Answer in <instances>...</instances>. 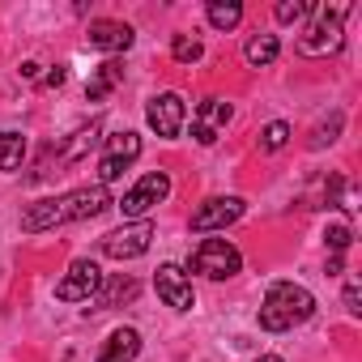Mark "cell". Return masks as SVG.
Wrapping results in <instances>:
<instances>
[{
  "label": "cell",
  "mask_w": 362,
  "mask_h": 362,
  "mask_svg": "<svg viewBox=\"0 0 362 362\" xmlns=\"http://www.w3.org/2000/svg\"><path fill=\"white\" fill-rule=\"evenodd\" d=\"M166 192H170V179H166V170H149L141 184L132 188V192H124V201H119V214L124 218H145L153 205H162L166 201Z\"/></svg>",
  "instance_id": "cell-5"
},
{
  "label": "cell",
  "mask_w": 362,
  "mask_h": 362,
  "mask_svg": "<svg viewBox=\"0 0 362 362\" xmlns=\"http://www.w3.org/2000/svg\"><path fill=\"white\" fill-rule=\"evenodd\" d=\"M98 286H103V269L94 260H73L69 273H64V281L56 286V298H64V303H90L98 294Z\"/></svg>",
  "instance_id": "cell-7"
},
{
  "label": "cell",
  "mask_w": 362,
  "mask_h": 362,
  "mask_svg": "<svg viewBox=\"0 0 362 362\" xmlns=\"http://www.w3.org/2000/svg\"><path fill=\"white\" fill-rule=\"evenodd\" d=\"M345 311L349 315H362V286H358V277L345 281Z\"/></svg>",
  "instance_id": "cell-26"
},
{
  "label": "cell",
  "mask_w": 362,
  "mask_h": 362,
  "mask_svg": "<svg viewBox=\"0 0 362 362\" xmlns=\"http://www.w3.org/2000/svg\"><path fill=\"white\" fill-rule=\"evenodd\" d=\"M149 243H153V222H132V226H119V230L103 235V256L132 260V256H145Z\"/></svg>",
  "instance_id": "cell-6"
},
{
  "label": "cell",
  "mask_w": 362,
  "mask_h": 362,
  "mask_svg": "<svg viewBox=\"0 0 362 362\" xmlns=\"http://www.w3.org/2000/svg\"><path fill=\"white\" fill-rule=\"evenodd\" d=\"M345 13L349 9H328V5H320L315 9V22L303 30V39H298V52L303 56H328V52H337L341 47V22H345Z\"/></svg>",
  "instance_id": "cell-4"
},
{
  "label": "cell",
  "mask_w": 362,
  "mask_h": 362,
  "mask_svg": "<svg viewBox=\"0 0 362 362\" xmlns=\"http://www.w3.org/2000/svg\"><path fill=\"white\" fill-rule=\"evenodd\" d=\"M145 119L158 136H179V128H184V98L179 94H153L149 107H145Z\"/></svg>",
  "instance_id": "cell-10"
},
{
  "label": "cell",
  "mask_w": 362,
  "mask_h": 362,
  "mask_svg": "<svg viewBox=\"0 0 362 362\" xmlns=\"http://www.w3.org/2000/svg\"><path fill=\"white\" fill-rule=\"evenodd\" d=\"M64 81H69V69H64V64H56V69L43 77V86H47V90H56V86H64Z\"/></svg>",
  "instance_id": "cell-27"
},
{
  "label": "cell",
  "mask_w": 362,
  "mask_h": 362,
  "mask_svg": "<svg viewBox=\"0 0 362 362\" xmlns=\"http://www.w3.org/2000/svg\"><path fill=\"white\" fill-rule=\"evenodd\" d=\"M209 26H218V30H235L239 22H243V5L239 0H209Z\"/></svg>",
  "instance_id": "cell-17"
},
{
  "label": "cell",
  "mask_w": 362,
  "mask_h": 362,
  "mask_svg": "<svg viewBox=\"0 0 362 362\" xmlns=\"http://www.w3.org/2000/svg\"><path fill=\"white\" fill-rule=\"evenodd\" d=\"M230 124V103H222V98H205L201 103V111H197V124H192V136L201 141V145H214L218 141V132Z\"/></svg>",
  "instance_id": "cell-11"
},
{
  "label": "cell",
  "mask_w": 362,
  "mask_h": 362,
  "mask_svg": "<svg viewBox=\"0 0 362 362\" xmlns=\"http://www.w3.org/2000/svg\"><path fill=\"white\" fill-rule=\"evenodd\" d=\"M170 56H175L179 64H197V60L205 56V47H201L197 35H175V39H170Z\"/></svg>",
  "instance_id": "cell-19"
},
{
  "label": "cell",
  "mask_w": 362,
  "mask_h": 362,
  "mask_svg": "<svg viewBox=\"0 0 362 362\" xmlns=\"http://www.w3.org/2000/svg\"><path fill=\"white\" fill-rule=\"evenodd\" d=\"M98 132H103V124H90V128L73 132V141H69V149H64V162H81V158H86V149H94Z\"/></svg>",
  "instance_id": "cell-20"
},
{
  "label": "cell",
  "mask_w": 362,
  "mask_h": 362,
  "mask_svg": "<svg viewBox=\"0 0 362 362\" xmlns=\"http://www.w3.org/2000/svg\"><path fill=\"white\" fill-rule=\"evenodd\" d=\"M315 311V298L298 281H273L264 303H260V328L269 332H290L294 324H307Z\"/></svg>",
  "instance_id": "cell-2"
},
{
  "label": "cell",
  "mask_w": 362,
  "mask_h": 362,
  "mask_svg": "<svg viewBox=\"0 0 362 362\" xmlns=\"http://www.w3.org/2000/svg\"><path fill=\"white\" fill-rule=\"evenodd\" d=\"M277 52H281L277 35H252V39H247V47H243V56H247V64H252V69L273 64V60H277Z\"/></svg>",
  "instance_id": "cell-16"
},
{
  "label": "cell",
  "mask_w": 362,
  "mask_h": 362,
  "mask_svg": "<svg viewBox=\"0 0 362 362\" xmlns=\"http://www.w3.org/2000/svg\"><path fill=\"white\" fill-rule=\"evenodd\" d=\"M86 39H90V47H98V52H128L132 47V26H124V22H90V30H86Z\"/></svg>",
  "instance_id": "cell-12"
},
{
  "label": "cell",
  "mask_w": 362,
  "mask_h": 362,
  "mask_svg": "<svg viewBox=\"0 0 362 362\" xmlns=\"http://www.w3.org/2000/svg\"><path fill=\"white\" fill-rule=\"evenodd\" d=\"M26 158V136L22 132H0V170H18Z\"/></svg>",
  "instance_id": "cell-18"
},
{
  "label": "cell",
  "mask_w": 362,
  "mask_h": 362,
  "mask_svg": "<svg viewBox=\"0 0 362 362\" xmlns=\"http://www.w3.org/2000/svg\"><path fill=\"white\" fill-rule=\"evenodd\" d=\"M153 286H158V298H162L166 307H175V311H192V307H197L192 281H188V273L179 269V264H162V269L153 273Z\"/></svg>",
  "instance_id": "cell-8"
},
{
  "label": "cell",
  "mask_w": 362,
  "mask_h": 362,
  "mask_svg": "<svg viewBox=\"0 0 362 362\" xmlns=\"http://www.w3.org/2000/svg\"><path fill=\"white\" fill-rule=\"evenodd\" d=\"M341 124H345V119H341V111H337L328 124H320V128H315V136H311V149H324V145H332V141H337V132H341Z\"/></svg>",
  "instance_id": "cell-25"
},
{
  "label": "cell",
  "mask_w": 362,
  "mask_h": 362,
  "mask_svg": "<svg viewBox=\"0 0 362 362\" xmlns=\"http://www.w3.org/2000/svg\"><path fill=\"white\" fill-rule=\"evenodd\" d=\"M141 153V136L136 132H115L107 141V158H119V162H132Z\"/></svg>",
  "instance_id": "cell-21"
},
{
  "label": "cell",
  "mask_w": 362,
  "mask_h": 362,
  "mask_svg": "<svg viewBox=\"0 0 362 362\" xmlns=\"http://www.w3.org/2000/svg\"><path fill=\"white\" fill-rule=\"evenodd\" d=\"M111 205H115L111 192H107L103 184H90V188L69 192V197H52V201H35V205H26V214H22V230H26V235H43V230L64 226V222H90V218H98V214L111 209Z\"/></svg>",
  "instance_id": "cell-1"
},
{
  "label": "cell",
  "mask_w": 362,
  "mask_h": 362,
  "mask_svg": "<svg viewBox=\"0 0 362 362\" xmlns=\"http://www.w3.org/2000/svg\"><path fill=\"white\" fill-rule=\"evenodd\" d=\"M141 354V332L136 328H115L98 354V362H132Z\"/></svg>",
  "instance_id": "cell-13"
},
{
  "label": "cell",
  "mask_w": 362,
  "mask_h": 362,
  "mask_svg": "<svg viewBox=\"0 0 362 362\" xmlns=\"http://www.w3.org/2000/svg\"><path fill=\"white\" fill-rule=\"evenodd\" d=\"M119 81H124V64H119V60H107V64H98V73L90 77L86 98H90V103H103V98H107Z\"/></svg>",
  "instance_id": "cell-14"
},
{
  "label": "cell",
  "mask_w": 362,
  "mask_h": 362,
  "mask_svg": "<svg viewBox=\"0 0 362 362\" xmlns=\"http://www.w3.org/2000/svg\"><path fill=\"white\" fill-rule=\"evenodd\" d=\"M256 362H281V358H277V354H264V358H256Z\"/></svg>",
  "instance_id": "cell-28"
},
{
  "label": "cell",
  "mask_w": 362,
  "mask_h": 362,
  "mask_svg": "<svg viewBox=\"0 0 362 362\" xmlns=\"http://www.w3.org/2000/svg\"><path fill=\"white\" fill-rule=\"evenodd\" d=\"M286 141H290V124L286 119H273V124L260 128V149L277 153V149H286Z\"/></svg>",
  "instance_id": "cell-22"
},
{
  "label": "cell",
  "mask_w": 362,
  "mask_h": 362,
  "mask_svg": "<svg viewBox=\"0 0 362 362\" xmlns=\"http://www.w3.org/2000/svg\"><path fill=\"white\" fill-rule=\"evenodd\" d=\"M188 269H192V273H201V277L222 281V277H235V273L243 269V256H239V247H235V243H226V239H205V243L192 252Z\"/></svg>",
  "instance_id": "cell-3"
},
{
  "label": "cell",
  "mask_w": 362,
  "mask_h": 362,
  "mask_svg": "<svg viewBox=\"0 0 362 362\" xmlns=\"http://www.w3.org/2000/svg\"><path fill=\"white\" fill-rule=\"evenodd\" d=\"M324 239H328V247H332V256H345V247H349V243H354V230H349V226H345V222H332V226H328V235H324Z\"/></svg>",
  "instance_id": "cell-24"
},
{
  "label": "cell",
  "mask_w": 362,
  "mask_h": 362,
  "mask_svg": "<svg viewBox=\"0 0 362 362\" xmlns=\"http://www.w3.org/2000/svg\"><path fill=\"white\" fill-rule=\"evenodd\" d=\"M239 218H243V201H239V197H214V201H205V205L192 214V230H197V235L226 230V226L239 222Z\"/></svg>",
  "instance_id": "cell-9"
},
{
  "label": "cell",
  "mask_w": 362,
  "mask_h": 362,
  "mask_svg": "<svg viewBox=\"0 0 362 362\" xmlns=\"http://www.w3.org/2000/svg\"><path fill=\"white\" fill-rule=\"evenodd\" d=\"M273 13H277V22H286V26H290V22H303V18L311 13V5H307V0H281Z\"/></svg>",
  "instance_id": "cell-23"
},
{
  "label": "cell",
  "mask_w": 362,
  "mask_h": 362,
  "mask_svg": "<svg viewBox=\"0 0 362 362\" xmlns=\"http://www.w3.org/2000/svg\"><path fill=\"white\" fill-rule=\"evenodd\" d=\"M103 294H98V303L90 307V311H107V307H119V303H128V298H136V281L132 277H115V281H107V286H98Z\"/></svg>",
  "instance_id": "cell-15"
}]
</instances>
